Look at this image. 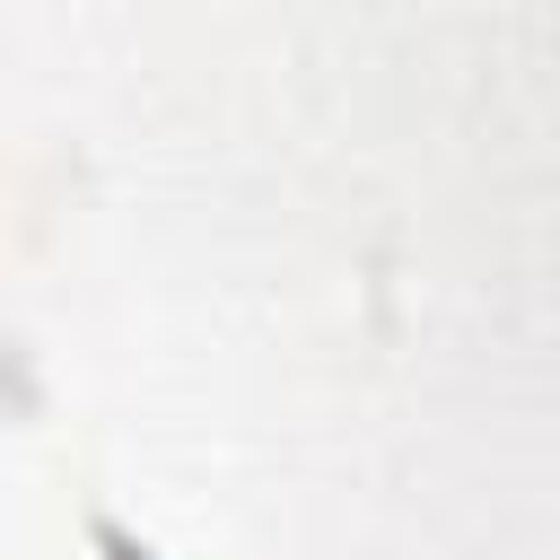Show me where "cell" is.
I'll return each instance as SVG.
<instances>
[{"label": "cell", "mask_w": 560, "mask_h": 560, "mask_svg": "<svg viewBox=\"0 0 560 560\" xmlns=\"http://www.w3.org/2000/svg\"><path fill=\"white\" fill-rule=\"evenodd\" d=\"M88 534H96V551H114V560H149V551H140V542H131V534H122V525H114V516H96V525H88Z\"/></svg>", "instance_id": "cell-1"}]
</instances>
